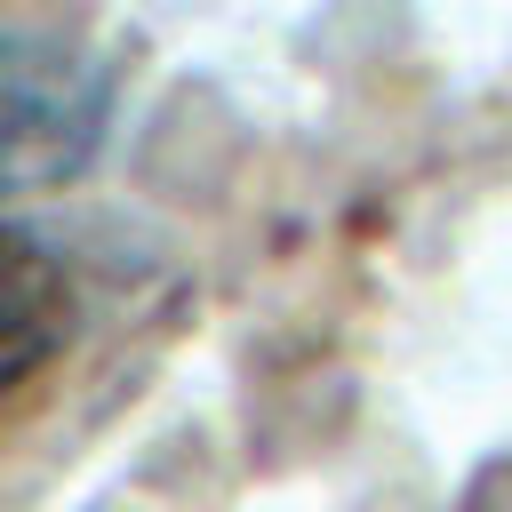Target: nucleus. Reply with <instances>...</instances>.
<instances>
[{"label": "nucleus", "mask_w": 512, "mask_h": 512, "mask_svg": "<svg viewBox=\"0 0 512 512\" xmlns=\"http://www.w3.org/2000/svg\"><path fill=\"white\" fill-rule=\"evenodd\" d=\"M120 56L80 24H0V208L72 184L112 128Z\"/></svg>", "instance_id": "1"}, {"label": "nucleus", "mask_w": 512, "mask_h": 512, "mask_svg": "<svg viewBox=\"0 0 512 512\" xmlns=\"http://www.w3.org/2000/svg\"><path fill=\"white\" fill-rule=\"evenodd\" d=\"M72 320H80V296L64 256L40 232L0 224V400L72 344Z\"/></svg>", "instance_id": "2"}]
</instances>
